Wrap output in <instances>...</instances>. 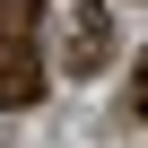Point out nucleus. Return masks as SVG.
<instances>
[{
	"instance_id": "obj_1",
	"label": "nucleus",
	"mask_w": 148,
	"mask_h": 148,
	"mask_svg": "<svg viewBox=\"0 0 148 148\" xmlns=\"http://www.w3.org/2000/svg\"><path fill=\"white\" fill-rule=\"evenodd\" d=\"M61 70H70V79L113 70V18H105V9H79V18H70V35H61Z\"/></svg>"
},
{
	"instance_id": "obj_3",
	"label": "nucleus",
	"mask_w": 148,
	"mask_h": 148,
	"mask_svg": "<svg viewBox=\"0 0 148 148\" xmlns=\"http://www.w3.org/2000/svg\"><path fill=\"white\" fill-rule=\"evenodd\" d=\"M139 122H148V61H139Z\"/></svg>"
},
{
	"instance_id": "obj_2",
	"label": "nucleus",
	"mask_w": 148,
	"mask_h": 148,
	"mask_svg": "<svg viewBox=\"0 0 148 148\" xmlns=\"http://www.w3.org/2000/svg\"><path fill=\"white\" fill-rule=\"evenodd\" d=\"M35 96H44L35 35H0V105H35Z\"/></svg>"
}]
</instances>
